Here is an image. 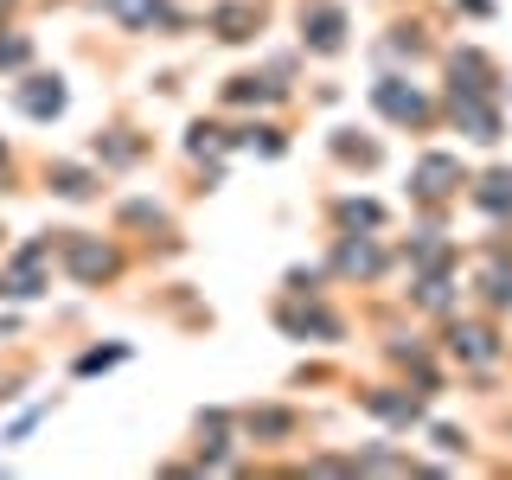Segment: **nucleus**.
Masks as SVG:
<instances>
[{
	"label": "nucleus",
	"mask_w": 512,
	"mask_h": 480,
	"mask_svg": "<svg viewBox=\"0 0 512 480\" xmlns=\"http://www.w3.org/2000/svg\"><path fill=\"white\" fill-rule=\"evenodd\" d=\"M378 109H384V116H397V122H423V116H429L423 96L404 90V84H378Z\"/></svg>",
	"instance_id": "nucleus-1"
},
{
	"label": "nucleus",
	"mask_w": 512,
	"mask_h": 480,
	"mask_svg": "<svg viewBox=\"0 0 512 480\" xmlns=\"http://www.w3.org/2000/svg\"><path fill=\"white\" fill-rule=\"evenodd\" d=\"M71 269L84 282H96V276H109V269H116V256H109L103 244H90V237H77V244H71Z\"/></svg>",
	"instance_id": "nucleus-2"
},
{
	"label": "nucleus",
	"mask_w": 512,
	"mask_h": 480,
	"mask_svg": "<svg viewBox=\"0 0 512 480\" xmlns=\"http://www.w3.org/2000/svg\"><path fill=\"white\" fill-rule=\"evenodd\" d=\"M20 109H26V116H58V109H64V90L45 84V77H32V84L20 90Z\"/></svg>",
	"instance_id": "nucleus-3"
},
{
	"label": "nucleus",
	"mask_w": 512,
	"mask_h": 480,
	"mask_svg": "<svg viewBox=\"0 0 512 480\" xmlns=\"http://www.w3.org/2000/svg\"><path fill=\"white\" fill-rule=\"evenodd\" d=\"M455 180H461V167H455L448 154H429L423 167H416V186H423V192H448Z\"/></svg>",
	"instance_id": "nucleus-4"
},
{
	"label": "nucleus",
	"mask_w": 512,
	"mask_h": 480,
	"mask_svg": "<svg viewBox=\"0 0 512 480\" xmlns=\"http://www.w3.org/2000/svg\"><path fill=\"white\" fill-rule=\"evenodd\" d=\"M455 352H461L468 365H487L500 346H493V333H487V327H455Z\"/></svg>",
	"instance_id": "nucleus-5"
},
{
	"label": "nucleus",
	"mask_w": 512,
	"mask_h": 480,
	"mask_svg": "<svg viewBox=\"0 0 512 480\" xmlns=\"http://www.w3.org/2000/svg\"><path fill=\"white\" fill-rule=\"evenodd\" d=\"M103 7H109V13H116V20H122V26H148V20H154V13H160V7H154V0H103Z\"/></svg>",
	"instance_id": "nucleus-6"
},
{
	"label": "nucleus",
	"mask_w": 512,
	"mask_h": 480,
	"mask_svg": "<svg viewBox=\"0 0 512 480\" xmlns=\"http://www.w3.org/2000/svg\"><path fill=\"white\" fill-rule=\"evenodd\" d=\"M340 269H346V276H372V269H378V250L372 244H346L340 250Z\"/></svg>",
	"instance_id": "nucleus-7"
},
{
	"label": "nucleus",
	"mask_w": 512,
	"mask_h": 480,
	"mask_svg": "<svg viewBox=\"0 0 512 480\" xmlns=\"http://www.w3.org/2000/svg\"><path fill=\"white\" fill-rule=\"evenodd\" d=\"M250 20H256V13H250V7H218V20H212V26L224 32V39H250V32H244Z\"/></svg>",
	"instance_id": "nucleus-8"
},
{
	"label": "nucleus",
	"mask_w": 512,
	"mask_h": 480,
	"mask_svg": "<svg viewBox=\"0 0 512 480\" xmlns=\"http://www.w3.org/2000/svg\"><path fill=\"white\" fill-rule=\"evenodd\" d=\"M480 205H493V212L512 205V173H487V180H480Z\"/></svg>",
	"instance_id": "nucleus-9"
},
{
	"label": "nucleus",
	"mask_w": 512,
	"mask_h": 480,
	"mask_svg": "<svg viewBox=\"0 0 512 480\" xmlns=\"http://www.w3.org/2000/svg\"><path fill=\"white\" fill-rule=\"evenodd\" d=\"M314 45H320V52L340 45V13H320V20H314Z\"/></svg>",
	"instance_id": "nucleus-10"
}]
</instances>
